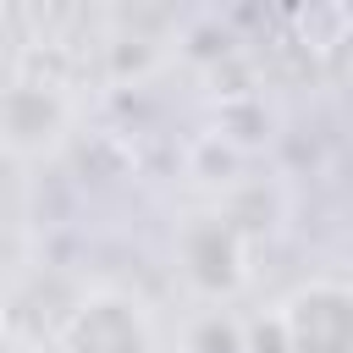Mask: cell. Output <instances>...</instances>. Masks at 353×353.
Returning a JSON list of instances; mask_svg holds the SVG:
<instances>
[{
  "mask_svg": "<svg viewBox=\"0 0 353 353\" xmlns=\"http://www.w3.org/2000/svg\"><path fill=\"white\" fill-rule=\"evenodd\" d=\"M248 232L226 215V210H193L176 221L171 232V259L176 276L204 298V303H226L248 287Z\"/></svg>",
  "mask_w": 353,
  "mask_h": 353,
  "instance_id": "1",
  "label": "cell"
},
{
  "mask_svg": "<svg viewBox=\"0 0 353 353\" xmlns=\"http://www.w3.org/2000/svg\"><path fill=\"white\" fill-rule=\"evenodd\" d=\"M77 121L72 94L55 77H11L0 94V149L11 165H39L66 149Z\"/></svg>",
  "mask_w": 353,
  "mask_h": 353,
  "instance_id": "2",
  "label": "cell"
},
{
  "mask_svg": "<svg viewBox=\"0 0 353 353\" xmlns=\"http://www.w3.org/2000/svg\"><path fill=\"white\" fill-rule=\"evenodd\" d=\"M55 347L61 353H160V331L143 298L121 287H94L66 309Z\"/></svg>",
  "mask_w": 353,
  "mask_h": 353,
  "instance_id": "3",
  "label": "cell"
},
{
  "mask_svg": "<svg viewBox=\"0 0 353 353\" xmlns=\"http://www.w3.org/2000/svg\"><path fill=\"white\" fill-rule=\"evenodd\" d=\"M287 353H353V281H303L281 303Z\"/></svg>",
  "mask_w": 353,
  "mask_h": 353,
  "instance_id": "4",
  "label": "cell"
},
{
  "mask_svg": "<svg viewBox=\"0 0 353 353\" xmlns=\"http://www.w3.org/2000/svg\"><path fill=\"white\" fill-rule=\"evenodd\" d=\"M215 138H226L237 154L259 149L270 138V110H265V94H237V99H221L215 110Z\"/></svg>",
  "mask_w": 353,
  "mask_h": 353,
  "instance_id": "5",
  "label": "cell"
},
{
  "mask_svg": "<svg viewBox=\"0 0 353 353\" xmlns=\"http://www.w3.org/2000/svg\"><path fill=\"white\" fill-rule=\"evenodd\" d=\"M188 353H248V325L232 320L226 309H210L188 331Z\"/></svg>",
  "mask_w": 353,
  "mask_h": 353,
  "instance_id": "6",
  "label": "cell"
}]
</instances>
